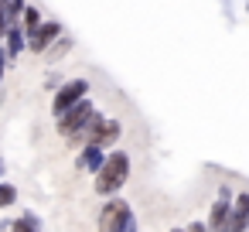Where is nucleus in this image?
<instances>
[{"instance_id":"1","label":"nucleus","mask_w":249,"mask_h":232,"mask_svg":"<svg viewBox=\"0 0 249 232\" xmlns=\"http://www.w3.org/2000/svg\"><path fill=\"white\" fill-rule=\"evenodd\" d=\"M126 178H130V157H126L123 150H116V154H109V157L103 161V167L96 171V191H99V195H116V191L126 184Z\"/></svg>"},{"instance_id":"2","label":"nucleus","mask_w":249,"mask_h":232,"mask_svg":"<svg viewBox=\"0 0 249 232\" xmlns=\"http://www.w3.org/2000/svg\"><path fill=\"white\" fill-rule=\"evenodd\" d=\"M116 137H120V123L116 120H106V116H99V113H92L89 116V123H86V130L72 140V143H92V147H109V143H116Z\"/></svg>"},{"instance_id":"3","label":"nucleus","mask_w":249,"mask_h":232,"mask_svg":"<svg viewBox=\"0 0 249 232\" xmlns=\"http://www.w3.org/2000/svg\"><path fill=\"white\" fill-rule=\"evenodd\" d=\"M96 109H92V103L89 99H79L72 109H65L62 116H58V133L65 137V140H75L82 130H86V123H89V116H92Z\"/></svg>"},{"instance_id":"4","label":"nucleus","mask_w":249,"mask_h":232,"mask_svg":"<svg viewBox=\"0 0 249 232\" xmlns=\"http://www.w3.org/2000/svg\"><path fill=\"white\" fill-rule=\"evenodd\" d=\"M126 222H133V212L123 198H109L99 212V232H120Z\"/></svg>"},{"instance_id":"5","label":"nucleus","mask_w":249,"mask_h":232,"mask_svg":"<svg viewBox=\"0 0 249 232\" xmlns=\"http://www.w3.org/2000/svg\"><path fill=\"white\" fill-rule=\"evenodd\" d=\"M24 38H28L24 45H28L35 55H45V52H48V48L62 38V24H55V21H41V24H38L35 31H28Z\"/></svg>"},{"instance_id":"6","label":"nucleus","mask_w":249,"mask_h":232,"mask_svg":"<svg viewBox=\"0 0 249 232\" xmlns=\"http://www.w3.org/2000/svg\"><path fill=\"white\" fill-rule=\"evenodd\" d=\"M86 92H89V82H86V79H72V82H65V86L55 92V99H52V113L62 116V113L72 109L79 99H86Z\"/></svg>"},{"instance_id":"7","label":"nucleus","mask_w":249,"mask_h":232,"mask_svg":"<svg viewBox=\"0 0 249 232\" xmlns=\"http://www.w3.org/2000/svg\"><path fill=\"white\" fill-rule=\"evenodd\" d=\"M246 225H249V195H239L235 205H229L225 232H246Z\"/></svg>"},{"instance_id":"8","label":"nucleus","mask_w":249,"mask_h":232,"mask_svg":"<svg viewBox=\"0 0 249 232\" xmlns=\"http://www.w3.org/2000/svg\"><path fill=\"white\" fill-rule=\"evenodd\" d=\"M225 222H229V201L225 198H218L215 205H212V212H208V232H225Z\"/></svg>"},{"instance_id":"9","label":"nucleus","mask_w":249,"mask_h":232,"mask_svg":"<svg viewBox=\"0 0 249 232\" xmlns=\"http://www.w3.org/2000/svg\"><path fill=\"white\" fill-rule=\"evenodd\" d=\"M103 161H106L103 147H92V143H86V147H82V154H79V167H82V171H99V167H103Z\"/></svg>"},{"instance_id":"10","label":"nucleus","mask_w":249,"mask_h":232,"mask_svg":"<svg viewBox=\"0 0 249 232\" xmlns=\"http://www.w3.org/2000/svg\"><path fill=\"white\" fill-rule=\"evenodd\" d=\"M4 38H7V55H18L21 48H28V45H24V28H21V24H11Z\"/></svg>"},{"instance_id":"11","label":"nucleus","mask_w":249,"mask_h":232,"mask_svg":"<svg viewBox=\"0 0 249 232\" xmlns=\"http://www.w3.org/2000/svg\"><path fill=\"white\" fill-rule=\"evenodd\" d=\"M38 229H41V222H38V218H35V215H31V212H28V215H21V218H14V222H11V232H38Z\"/></svg>"},{"instance_id":"12","label":"nucleus","mask_w":249,"mask_h":232,"mask_svg":"<svg viewBox=\"0 0 249 232\" xmlns=\"http://www.w3.org/2000/svg\"><path fill=\"white\" fill-rule=\"evenodd\" d=\"M21 18H24V35H28V31H35V28L41 24V11H38V7H24V11H21Z\"/></svg>"},{"instance_id":"13","label":"nucleus","mask_w":249,"mask_h":232,"mask_svg":"<svg viewBox=\"0 0 249 232\" xmlns=\"http://www.w3.org/2000/svg\"><path fill=\"white\" fill-rule=\"evenodd\" d=\"M7 24H18V18H21V11H24V0H7Z\"/></svg>"},{"instance_id":"14","label":"nucleus","mask_w":249,"mask_h":232,"mask_svg":"<svg viewBox=\"0 0 249 232\" xmlns=\"http://www.w3.org/2000/svg\"><path fill=\"white\" fill-rule=\"evenodd\" d=\"M14 201H18L14 184H0V208H7V205H14Z\"/></svg>"},{"instance_id":"15","label":"nucleus","mask_w":249,"mask_h":232,"mask_svg":"<svg viewBox=\"0 0 249 232\" xmlns=\"http://www.w3.org/2000/svg\"><path fill=\"white\" fill-rule=\"evenodd\" d=\"M69 48H72V41H69V38H62V45H52V48H48V55H52V58H58V55H65Z\"/></svg>"},{"instance_id":"16","label":"nucleus","mask_w":249,"mask_h":232,"mask_svg":"<svg viewBox=\"0 0 249 232\" xmlns=\"http://www.w3.org/2000/svg\"><path fill=\"white\" fill-rule=\"evenodd\" d=\"M184 232H208V229H205V222H195V225H188Z\"/></svg>"},{"instance_id":"17","label":"nucleus","mask_w":249,"mask_h":232,"mask_svg":"<svg viewBox=\"0 0 249 232\" xmlns=\"http://www.w3.org/2000/svg\"><path fill=\"white\" fill-rule=\"evenodd\" d=\"M120 232H137V222H126V225H123Z\"/></svg>"},{"instance_id":"18","label":"nucleus","mask_w":249,"mask_h":232,"mask_svg":"<svg viewBox=\"0 0 249 232\" xmlns=\"http://www.w3.org/2000/svg\"><path fill=\"white\" fill-rule=\"evenodd\" d=\"M0 72H4V55H0Z\"/></svg>"},{"instance_id":"19","label":"nucleus","mask_w":249,"mask_h":232,"mask_svg":"<svg viewBox=\"0 0 249 232\" xmlns=\"http://www.w3.org/2000/svg\"><path fill=\"white\" fill-rule=\"evenodd\" d=\"M0 171H4V161H0Z\"/></svg>"},{"instance_id":"20","label":"nucleus","mask_w":249,"mask_h":232,"mask_svg":"<svg viewBox=\"0 0 249 232\" xmlns=\"http://www.w3.org/2000/svg\"><path fill=\"white\" fill-rule=\"evenodd\" d=\"M178 232H184V229H178Z\"/></svg>"},{"instance_id":"21","label":"nucleus","mask_w":249,"mask_h":232,"mask_svg":"<svg viewBox=\"0 0 249 232\" xmlns=\"http://www.w3.org/2000/svg\"><path fill=\"white\" fill-rule=\"evenodd\" d=\"M246 232H249V225H246Z\"/></svg>"}]
</instances>
